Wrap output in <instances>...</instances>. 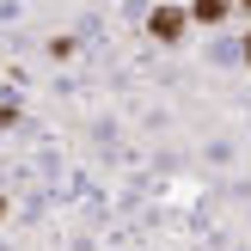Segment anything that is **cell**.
I'll use <instances>...</instances> for the list:
<instances>
[{
	"mask_svg": "<svg viewBox=\"0 0 251 251\" xmlns=\"http://www.w3.org/2000/svg\"><path fill=\"white\" fill-rule=\"evenodd\" d=\"M184 31H190V12H184L178 0H166V6L147 12V37H153V43H184Z\"/></svg>",
	"mask_w": 251,
	"mask_h": 251,
	"instance_id": "obj_1",
	"label": "cell"
},
{
	"mask_svg": "<svg viewBox=\"0 0 251 251\" xmlns=\"http://www.w3.org/2000/svg\"><path fill=\"white\" fill-rule=\"evenodd\" d=\"M12 123H19V104H12V98H0V129H12Z\"/></svg>",
	"mask_w": 251,
	"mask_h": 251,
	"instance_id": "obj_4",
	"label": "cell"
},
{
	"mask_svg": "<svg viewBox=\"0 0 251 251\" xmlns=\"http://www.w3.org/2000/svg\"><path fill=\"white\" fill-rule=\"evenodd\" d=\"M233 12H245V19H251V0H233Z\"/></svg>",
	"mask_w": 251,
	"mask_h": 251,
	"instance_id": "obj_6",
	"label": "cell"
},
{
	"mask_svg": "<svg viewBox=\"0 0 251 251\" xmlns=\"http://www.w3.org/2000/svg\"><path fill=\"white\" fill-rule=\"evenodd\" d=\"M184 12H190V25H227L233 19V0H184Z\"/></svg>",
	"mask_w": 251,
	"mask_h": 251,
	"instance_id": "obj_2",
	"label": "cell"
},
{
	"mask_svg": "<svg viewBox=\"0 0 251 251\" xmlns=\"http://www.w3.org/2000/svg\"><path fill=\"white\" fill-rule=\"evenodd\" d=\"M74 49H80V37H49V61H68Z\"/></svg>",
	"mask_w": 251,
	"mask_h": 251,
	"instance_id": "obj_3",
	"label": "cell"
},
{
	"mask_svg": "<svg viewBox=\"0 0 251 251\" xmlns=\"http://www.w3.org/2000/svg\"><path fill=\"white\" fill-rule=\"evenodd\" d=\"M239 55H245V61H251V31H245V37H239Z\"/></svg>",
	"mask_w": 251,
	"mask_h": 251,
	"instance_id": "obj_5",
	"label": "cell"
}]
</instances>
